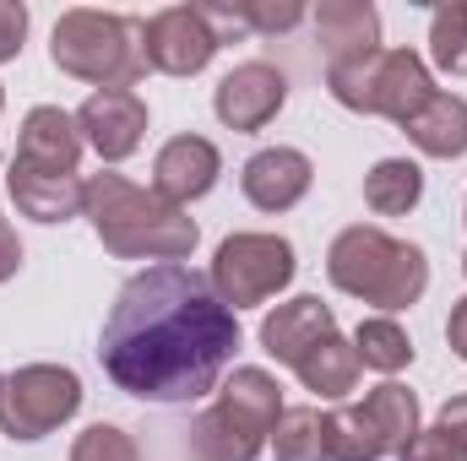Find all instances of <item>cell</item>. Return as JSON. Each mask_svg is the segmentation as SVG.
<instances>
[{
  "label": "cell",
  "instance_id": "12",
  "mask_svg": "<svg viewBox=\"0 0 467 461\" xmlns=\"http://www.w3.org/2000/svg\"><path fill=\"white\" fill-rule=\"evenodd\" d=\"M77 130H82V141H88L104 163H119V158H130V152L141 147V136H147V104H141L130 87H104V93H93V98L77 109Z\"/></svg>",
  "mask_w": 467,
  "mask_h": 461
},
{
  "label": "cell",
  "instance_id": "17",
  "mask_svg": "<svg viewBox=\"0 0 467 461\" xmlns=\"http://www.w3.org/2000/svg\"><path fill=\"white\" fill-rule=\"evenodd\" d=\"M316 44L327 66H348L380 49V11L369 0H321L316 5Z\"/></svg>",
  "mask_w": 467,
  "mask_h": 461
},
{
  "label": "cell",
  "instance_id": "7",
  "mask_svg": "<svg viewBox=\"0 0 467 461\" xmlns=\"http://www.w3.org/2000/svg\"><path fill=\"white\" fill-rule=\"evenodd\" d=\"M419 435V396L402 380H380L364 402L327 413V461H380L397 456Z\"/></svg>",
  "mask_w": 467,
  "mask_h": 461
},
{
  "label": "cell",
  "instance_id": "26",
  "mask_svg": "<svg viewBox=\"0 0 467 461\" xmlns=\"http://www.w3.org/2000/svg\"><path fill=\"white\" fill-rule=\"evenodd\" d=\"M234 16L244 22V33H288L294 22H305L299 0H234Z\"/></svg>",
  "mask_w": 467,
  "mask_h": 461
},
{
  "label": "cell",
  "instance_id": "10",
  "mask_svg": "<svg viewBox=\"0 0 467 461\" xmlns=\"http://www.w3.org/2000/svg\"><path fill=\"white\" fill-rule=\"evenodd\" d=\"M218 49H223V44H218V33L207 27L202 5H163V11H152V16L141 22V55H147V66L163 71V77H196V71L213 66Z\"/></svg>",
  "mask_w": 467,
  "mask_h": 461
},
{
  "label": "cell",
  "instance_id": "25",
  "mask_svg": "<svg viewBox=\"0 0 467 461\" xmlns=\"http://www.w3.org/2000/svg\"><path fill=\"white\" fill-rule=\"evenodd\" d=\"M71 461H141V451H136V440L119 424H93V429L77 435Z\"/></svg>",
  "mask_w": 467,
  "mask_h": 461
},
{
  "label": "cell",
  "instance_id": "11",
  "mask_svg": "<svg viewBox=\"0 0 467 461\" xmlns=\"http://www.w3.org/2000/svg\"><path fill=\"white\" fill-rule=\"evenodd\" d=\"M283 104H288V77L272 60L234 66L229 77L218 82V93H213V109H218V119L229 130H266Z\"/></svg>",
  "mask_w": 467,
  "mask_h": 461
},
{
  "label": "cell",
  "instance_id": "24",
  "mask_svg": "<svg viewBox=\"0 0 467 461\" xmlns=\"http://www.w3.org/2000/svg\"><path fill=\"white\" fill-rule=\"evenodd\" d=\"M430 60L446 77H467V0L435 5V16H430Z\"/></svg>",
  "mask_w": 467,
  "mask_h": 461
},
{
  "label": "cell",
  "instance_id": "8",
  "mask_svg": "<svg viewBox=\"0 0 467 461\" xmlns=\"http://www.w3.org/2000/svg\"><path fill=\"white\" fill-rule=\"evenodd\" d=\"M207 282L234 315L250 304H266L294 282V244L283 233H229L213 255Z\"/></svg>",
  "mask_w": 467,
  "mask_h": 461
},
{
  "label": "cell",
  "instance_id": "21",
  "mask_svg": "<svg viewBox=\"0 0 467 461\" xmlns=\"http://www.w3.org/2000/svg\"><path fill=\"white\" fill-rule=\"evenodd\" d=\"M358 369H364V364H358V353H353V343L343 332H332L310 358L294 364V374L305 380V391H316V396H327V402H343V396H348L353 385H358Z\"/></svg>",
  "mask_w": 467,
  "mask_h": 461
},
{
  "label": "cell",
  "instance_id": "3",
  "mask_svg": "<svg viewBox=\"0 0 467 461\" xmlns=\"http://www.w3.org/2000/svg\"><path fill=\"white\" fill-rule=\"evenodd\" d=\"M327 277H332V288H343V293L375 304V310H408L430 288V261L408 239H391L386 229L353 223L327 250Z\"/></svg>",
  "mask_w": 467,
  "mask_h": 461
},
{
  "label": "cell",
  "instance_id": "20",
  "mask_svg": "<svg viewBox=\"0 0 467 461\" xmlns=\"http://www.w3.org/2000/svg\"><path fill=\"white\" fill-rule=\"evenodd\" d=\"M419 196H424V169L413 158H380L364 174V207L375 218H402L419 207Z\"/></svg>",
  "mask_w": 467,
  "mask_h": 461
},
{
  "label": "cell",
  "instance_id": "19",
  "mask_svg": "<svg viewBox=\"0 0 467 461\" xmlns=\"http://www.w3.org/2000/svg\"><path fill=\"white\" fill-rule=\"evenodd\" d=\"M402 130H408V141H413L424 158H446V163H451V158L467 152V98L435 87V98L408 119Z\"/></svg>",
  "mask_w": 467,
  "mask_h": 461
},
{
  "label": "cell",
  "instance_id": "33",
  "mask_svg": "<svg viewBox=\"0 0 467 461\" xmlns=\"http://www.w3.org/2000/svg\"><path fill=\"white\" fill-rule=\"evenodd\" d=\"M462 271H467V255H462Z\"/></svg>",
  "mask_w": 467,
  "mask_h": 461
},
{
  "label": "cell",
  "instance_id": "14",
  "mask_svg": "<svg viewBox=\"0 0 467 461\" xmlns=\"http://www.w3.org/2000/svg\"><path fill=\"white\" fill-rule=\"evenodd\" d=\"M310 158L299 147H261L244 169H239V190L255 212H288L310 196Z\"/></svg>",
  "mask_w": 467,
  "mask_h": 461
},
{
  "label": "cell",
  "instance_id": "16",
  "mask_svg": "<svg viewBox=\"0 0 467 461\" xmlns=\"http://www.w3.org/2000/svg\"><path fill=\"white\" fill-rule=\"evenodd\" d=\"M337 332V321H332V310L316 299V293H299V299H288V304H277L266 321H261V347L277 358V364H299V358H310L316 347L327 343Z\"/></svg>",
  "mask_w": 467,
  "mask_h": 461
},
{
  "label": "cell",
  "instance_id": "1",
  "mask_svg": "<svg viewBox=\"0 0 467 461\" xmlns=\"http://www.w3.org/2000/svg\"><path fill=\"white\" fill-rule=\"evenodd\" d=\"M239 347V321L185 261L136 271L109 304L99 358L125 396L180 407L218 385Z\"/></svg>",
  "mask_w": 467,
  "mask_h": 461
},
{
  "label": "cell",
  "instance_id": "2",
  "mask_svg": "<svg viewBox=\"0 0 467 461\" xmlns=\"http://www.w3.org/2000/svg\"><path fill=\"white\" fill-rule=\"evenodd\" d=\"M82 218L104 239V250L119 261H185L196 250L202 229L185 218V207H169L158 190L130 185L125 174H93Z\"/></svg>",
  "mask_w": 467,
  "mask_h": 461
},
{
  "label": "cell",
  "instance_id": "6",
  "mask_svg": "<svg viewBox=\"0 0 467 461\" xmlns=\"http://www.w3.org/2000/svg\"><path fill=\"white\" fill-rule=\"evenodd\" d=\"M327 87L353 115L397 119V125H408L435 98V77L413 49H375L348 66H327Z\"/></svg>",
  "mask_w": 467,
  "mask_h": 461
},
{
  "label": "cell",
  "instance_id": "5",
  "mask_svg": "<svg viewBox=\"0 0 467 461\" xmlns=\"http://www.w3.org/2000/svg\"><path fill=\"white\" fill-rule=\"evenodd\" d=\"M49 60L55 71L104 87H136L147 77V55H141V22L119 16V11H66L49 33Z\"/></svg>",
  "mask_w": 467,
  "mask_h": 461
},
{
  "label": "cell",
  "instance_id": "4",
  "mask_svg": "<svg viewBox=\"0 0 467 461\" xmlns=\"http://www.w3.org/2000/svg\"><path fill=\"white\" fill-rule=\"evenodd\" d=\"M277 418H283V385L266 369L239 364L218 385V402L191 424V451L196 461H255Z\"/></svg>",
  "mask_w": 467,
  "mask_h": 461
},
{
  "label": "cell",
  "instance_id": "9",
  "mask_svg": "<svg viewBox=\"0 0 467 461\" xmlns=\"http://www.w3.org/2000/svg\"><path fill=\"white\" fill-rule=\"evenodd\" d=\"M82 407V380L66 364H22L0 385V435L5 440H44Z\"/></svg>",
  "mask_w": 467,
  "mask_h": 461
},
{
  "label": "cell",
  "instance_id": "18",
  "mask_svg": "<svg viewBox=\"0 0 467 461\" xmlns=\"http://www.w3.org/2000/svg\"><path fill=\"white\" fill-rule=\"evenodd\" d=\"M5 190H11L16 212L33 218V223H71L88 201V185L77 174H38V169H22V163H11Z\"/></svg>",
  "mask_w": 467,
  "mask_h": 461
},
{
  "label": "cell",
  "instance_id": "30",
  "mask_svg": "<svg viewBox=\"0 0 467 461\" xmlns=\"http://www.w3.org/2000/svg\"><path fill=\"white\" fill-rule=\"evenodd\" d=\"M446 343H451V353L467 364V299H457L451 304V321H446Z\"/></svg>",
  "mask_w": 467,
  "mask_h": 461
},
{
  "label": "cell",
  "instance_id": "13",
  "mask_svg": "<svg viewBox=\"0 0 467 461\" xmlns=\"http://www.w3.org/2000/svg\"><path fill=\"white\" fill-rule=\"evenodd\" d=\"M218 174H223V158H218V147H213L207 136H174V141H163L158 158H152V190H158L169 207L202 201V196L218 185Z\"/></svg>",
  "mask_w": 467,
  "mask_h": 461
},
{
  "label": "cell",
  "instance_id": "32",
  "mask_svg": "<svg viewBox=\"0 0 467 461\" xmlns=\"http://www.w3.org/2000/svg\"><path fill=\"white\" fill-rule=\"evenodd\" d=\"M0 109H5V87H0Z\"/></svg>",
  "mask_w": 467,
  "mask_h": 461
},
{
  "label": "cell",
  "instance_id": "34",
  "mask_svg": "<svg viewBox=\"0 0 467 461\" xmlns=\"http://www.w3.org/2000/svg\"><path fill=\"white\" fill-rule=\"evenodd\" d=\"M0 385H5V380H0Z\"/></svg>",
  "mask_w": 467,
  "mask_h": 461
},
{
  "label": "cell",
  "instance_id": "28",
  "mask_svg": "<svg viewBox=\"0 0 467 461\" xmlns=\"http://www.w3.org/2000/svg\"><path fill=\"white\" fill-rule=\"evenodd\" d=\"M22 38H27V5L0 0V66L22 55Z\"/></svg>",
  "mask_w": 467,
  "mask_h": 461
},
{
  "label": "cell",
  "instance_id": "15",
  "mask_svg": "<svg viewBox=\"0 0 467 461\" xmlns=\"http://www.w3.org/2000/svg\"><path fill=\"white\" fill-rule=\"evenodd\" d=\"M82 130L77 115L55 109V104H38L22 119V136H16V158L22 169H38V174H77V158H82Z\"/></svg>",
  "mask_w": 467,
  "mask_h": 461
},
{
  "label": "cell",
  "instance_id": "23",
  "mask_svg": "<svg viewBox=\"0 0 467 461\" xmlns=\"http://www.w3.org/2000/svg\"><path fill=\"white\" fill-rule=\"evenodd\" d=\"M353 353H358L364 369H380V374H397V369L413 364V343H408V332H402L391 315H369V321H358V332H353Z\"/></svg>",
  "mask_w": 467,
  "mask_h": 461
},
{
  "label": "cell",
  "instance_id": "29",
  "mask_svg": "<svg viewBox=\"0 0 467 461\" xmlns=\"http://www.w3.org/2000/svg\"><path fill=\"white\" fill-rule=\"evenodd\" d=\"M22 271V239H16V229L0 218V282H11Z\"/></svg>",
  "mask_w": 467,
  "mask_h": 461
},
{
  "label": "cell",
  "instance_id": "31",
  "mask_svg": "<svg viewBox=\"0 0 467 461\" xmlns=\"http://www.w3.org/2000/svg\"><path fill=\"white\" fill-rule=\"evenodd\" d=\"M435 424H441V429H451V435L467 446V396H451V402L435 413Z\"/></svg>",
  "mask_w": 467,
  "mask_h": 461
},
{
  "label": "cell",
  "instance_id": "27",
  "mask_svg": "<svg viewBox=\"0 0 467 461\" xmlns=\"http://www.w3.org/2000/svg\"><path fill=\"white\" fill-rule=\"evenodd\" d=\"M397 461H467V446L451 435V429L430 424V429H419V435L397 451Z\"/></svg>",
  "mask_w": 467,
  "mask_h": 461
},
{
  "label": "cell",
  "instance_id": "22",
  "mask_svg": "<svg viewBox=\"0 0 467 461\" xmlns=\"http://www.w3.org/2000/svg\"><path fill=\"white\" fill-rule=\"evenodd\" d=\"M277 461H327V413L321 407H283L272 429Z\"/></svg>",
  "mask_w": 467,
  "mask_h": 461
}]
</instances>
